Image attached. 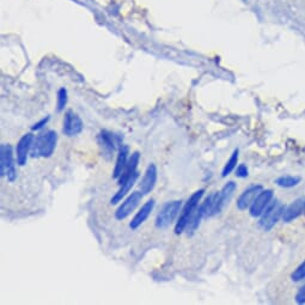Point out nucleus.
<instances>
[{
    "label": "nucleus",
    "instance_id": "obj_1",
    "mask_svg": "<svg viewBox=\"0 0 305 305\" xmlns=\"http://www.w3.org/2000/svg\"><path fill=\"white\" fill-rule=\"evenodd\" d=\"M58 135L54 130H46L33 138L30 155L32 158H48L54 153Z\"/></svg>",
    "mask_w": 305,
    "mask_h": 305
},
{
    "label": "nucleus",
    "instance_id": "obj_2",
    "mask_svg": "<svg viewBox=\"0 0 305 305\" xmlns=\"http://www.w3.org/2000/svg\"><path fill=\"white\" fill-rule=\"evenodd\" d=\"M204 193H205V189H199L197 192L193 194L192 196L187 200L186 205L182 207L181 210L179 220H177L176 226H175V233L180 234L182 233L184 230H186L187 224H188L190 217L193 216V213L195 212V210L199 206V202L201 200V197L204 196Z\"/></svg>",
    "mask_w": 305,
    "mask_h": 305
},
{
    "label": "nucleus",
    "instance_id": "obj_3",
    "mask_svg": "<svg viewBox=\"0 0 305 305\" xmlns=\"http://www.w3.org/2000/svg\"><path fill=\"white\" fill-rule=\"evenodd\" d=\"M181 209H182V201L181 200L166 202L160 209L158 216L156 218V226L158 229H165V227L172 225L176 218L179 217Z\"/></svg>",
    "mask_w": 305,
    "mask_h": 305
},
{
    "label": "nucleus",
    "instance_id": "obj_4",
    "mask_svg": "<svg viewBox=\"0 0 305 305\" xmlns=\"http://www.w3.org/2000/svg\"><path fill=\"white\" fill-rule=\"evenodd\" d=\"M285 212V206L283 204L278 202V201H274V202H270V205L267 207L266 211L262 213L260 219V226L262 227L264 231H269L272 230L276 224L279 222V219L283 217V214Z\"/></svg>",
    "mask_w": 305,
    "mask_h": 305
},
{
    "label": "nucleus",
    "instance_id": "obj_5",
    "mask_svg": "<svg viewBox=\"0 0 305 305\" xmlns=\"http://www.w3.org/2000/svg\"><path fill=\"white\" fill-rule=\"evenodd\" d=\"M0 173L4 177L8 175L9 181L16 180V166L15 160H13V152L12 147L6 144H3L0 147Z\"/></svg>",
    "mask_w": 305,
    "mask_h": 305
},
{
    "label": "nucleus",
    "instance_id": "obj_6",
    "mask_svg": "<svg viewBox=\"0 0 305 305\" xmlns=\"http://www.w3.org/2000/svg\"><path fill=\"white\" fill-rule=\"evenodd\" d=\"M143 193L140 192H133L130 195L127 197V199L123 201L121 205L119 206V209L116 210L115 212V218L117 220H123L126 219L127 217L130 216L132 212H134V210L138 207L140 204V201L143 199Z\"/></svg>",
    "mask_w": 305,
    "mask_h": 305
},
{
    "label": "nucleus",
    "instance_id": "obj_7",
    "mask_svg": "<svg viewBox=\"0 0 305 305\" xmlns=\"http://www.w3.org/2000/svg\"><path fill=\"white\" fill-rule=\"evenodd\" d=\"M273 199V190L272 189H262L259 193V195L256 196V199L254 200V202L251 204L249 207L251 217H261L262 213L266 211L268 206L270 205Z\"/></svg>",
    "mask_w": 305,
    "mask_h": 305
},
{
    "label": "nucleus",
    "instance_id": "obj_8",
    "mask_svg": "<svg viewBox=\"0 0 305 305\" xmlns=\"http://www.w3.org/2000/svg\"><path fill=\"white\" fill-rule=\"evenodd\" d=\"M83 128H84V125L79 115H77L75 112H72V110L66 112L65 117H63V127H62L63 134L67 137L78 135L79 133H82Z\"/></svg>",
    "mask_w": 305,
    "mask_h": 305
},
{
    "label": "nucleus",
    "instance_id": "obj_9",
    "mask_svg": "<svg viewBox=\"0 0 305 305\" xmlns=\"http://www.w3.org/2000/svg\"><path fill=\"white\" fill-rule=\"evenodd\" d=\"M32 142H33V135L31 133L24 134V135L19 139V142L17 144V147H16V159L18 165L23 166L26 164L28 155L30 153V151H31Z\"/></svg>",
    "mask_w": 305,
    "mask_h": 305
},
{
    "label": "nucleus",
    "instance_id": "obj_10",
    "mask_svg": "<svg viewBox=\"0 0 305 305\" xmlns=\"http://www.w3.org/2000/svg\"><path fill=\"white\" fill-rule=\"evenodd\" d=\"M262 186L260 184H255V186H250L249 188H247L244 192L241 194L239 200H237V207L239 210L244 211L249 209L251 204L254 202V200L256 199V196L259 195V193L262 190Z\"/></svg>",
    "mask_w": 305,
    "mask_h": 305
},
{
    "label": "nucleus",
    "instance_id": "obj_11",
    "mask_svg": "<svg viewBox=\"0 0 305 305\" xmlns=\"http://www.w3.org/2000/svg\"><path fill=\"white\" fill-rule=\"evenodd\" d=\"M157 174H158V172H157V166L155 164H150V165L147 166L145 174H144L142 182H140V190H142L144 195L150 194L153 190V188H155L157 182Z\"/></svg>",
    "mask_w": 305,
    "mask_h": 305
},
{
    "label": "nucleus",
    "instance_id": "obj_12",
    "mask_svg": "<svg viewBox=\"0 0 305 305\" xmlns=\"http://www.w3.org/2000/svg\"><path fill=\"white\" fill-rule=\"evenodd\" d=\"M153 207H155V200L153 199H151L147 201V202L144 204V205L142 206V209L139 210V212L134 216L132 222H130V224H129L130 229L132 230L138 229V227L142 225L144 222H145L147 218H149L151 212H152Z\"/></svg>",
    "mask_w": 305,
    "mask_h": 305
},
{
    "label": "nucleus",
    "instance_id": "obj_13",
    "mask_svg": "<svg viewBox=\"0 0 305 305\" xmlns=\"http://www.w3.org/2000/svg\"><path fill=\"white\" fill-rule=\"evenodd\" d=\"M304 205H305V200L303 199H298L296 201H293L289 207L285 209V212L283 214L284 222L290 223L292 222V220L297 219L301 213H304Z\"/></svg>",
    "mask_w": 305,
    "mask_h": 305
},
{
    "label": "nucleus",
    "instance_id": "obj_14",
    "mask_svg": "<svg viewBox=\"0 0 305 305\" xmlns=\"http://www.w3.org/2000/svg\"><path fill=\"white\" fill-rule=\"evenodd\" d=\"M139 160H140V153L139 152H134L132 157L128 159V163H127V165L125 167V170H123L122 175L120 176V179L117 180L119 181V184L121 186V184H123L125 182H127L130 177H132L133 175H135L137 173V167H138V164H139Z\"/></svg>",
    "mask_w": 305,
    "mask_h": 305
},
{
    "label": "nucleus",
    "instance_id": "obj_15",
    "mask_svg": "<svg viewBox=\"0 0 305 305\" xmlns=\"http://www.w3.org/2000/svg\"><path fill=\"white\" fill-rule=\"evenodd\" d=\"M128 153H129L128 146L126 145L120 146L119 155H117V158H116V164H115V167H114L113 177L115 180H119L120 176L122 175L123 170H125L127 163H128Z\"/></svg>",
    "mask_w": 305,
    "mask_h": 305
},
{
    "label": "nucleus",
    "instance_id": "obj_16",
    "mask_svg": "<svg viewBox=\"0 0 305 305\" xmlns=\"http://www.w3.org/2000/svg\"><path fill=\"white\" fill-rule=\"evenodd\" d=\"M234 190H236V183L229 182L223 187V189L220 192H218V207H219V212H222L224 207L226 206V204H229Z\"/></svg>",
    "mask_w": 305,
    "mask_h": 305
},
{
    "label": "nucleus",
    "instance_id": "obj_17",
    "mask_svg": "<svg viewBox=\"0 0 305 305\" xmlns=\"http://www.w3.org/2000/svg\"><path fill=\"white\" fill-rule=\"evenodd\" d=\"M99 139L100 145L103 146V150L108 155H113L116 150V145L119 144V140L116 139V137L113 133L108 132V130H102L99 134Z\"/></svg>",
    "mask_w": 305,
    "mask_h": 305
},
{
    "label": "nucleus",
    "instance_id": "obj_18",
    "mask_svg": "<svg viewBox=\"0 0 305 305\" xmlns=\"http://www.w3.org/2000/svg\"><path fill=\"white\" fill-rule=\"evenodd\" d=\"M205 216H206V207L202 202L200 206H197L195 212L193 213V216L190 217L188 224H187L186 230H187V232H188V234H192L195 232L196 229L200 225V222L202 220V218Z\"/></svg>",
    "mask_w": 305,
    "mask_h": 305
},
{
    "label": "nucleus",
    "instance_id": "obj_19",
    "mask_svg": "<svg viewBox=\"0 0 305 305\" xmlns=\"http://www.w3.org/2000/svg\"><path fill=\"white\" fill-rule=\"evenodd\" d=\"M138 176H139V174L137 173L135 175H133L132 177H130V179L128 181H127V182H125L123 184H121V186H120L119 192H117L115 194V195L113 196V199H112V204H113V205H115V204H119L120 201L122 200V197L126 196L127 193H129V190L132 189V187L134 186V183L137 182V179H138Z\"/></svg>",
    "mask_w": 305,
    "mask_h": 305
},
{
    "label": "nucleus",
    "instance_id": "obj_20",
    "mask_svg": "<svg viewBox=\"0 0 305 305\" xmlns=\"http://www.w3.org/2000/svg\"><path fill=\"white\" fill-rule=\"evenodd\" d=\"M239 155H240V150H239V149H236V150H234L233 152H232V155H231L230 159L226 162L225 166H224L223 173H222V176H223V177L229 176L230 174L232 173L234 169H236L237 163H239V157H240Z\"/></svg>",
    "mask_w": 305,
    "mask_h": 305
},
{
    "label": "nucleus",
    "instance_id": "obj_21",
    "mask_svg": "<svg viewBox=\"0 0 305 305\" xmlns=\"http://www.w3.org/2000/svg\"><path fill=\"white\" fill-rule=\"evenodd\" d=\"M299 182H300V177L290 176V175L281 176V177H279V179H277V181H276V183L278 184V186L284 187V188H291V187L297 186Z\"/></svg>",
    "mask_w": 305,
    "mask_h": 305
},
{
    "label": "nucleus",
    "instance_id": "obj_22",
    "mask_svg": "<svg viewBox=\"0 0 305 305\" xmlns=\"http://www.w3.org/2000/svg\"><path fill=\"white\" fill-rule=\"evenodd\" d=\"M304 279H305V260L297 267V269H294V272L292 273L293 281H300Z\"/></svg>",
    "mask_w": 305,
    "mask_h": 305
},
{
    "label": "nucleus",
    "instance_id": "obj_23",
    "mask_svg": "<svg viewBox=\"0 0 305 305\" xmlns=\"http://www.w3.org/2000/svg\"><path fill=\"white\" fill-rule=\"evenodd\" d=\"M67 105V91L66 89H60L58 91V110L62 112L65 106Z\"/></svg>",
    "mask_w": 305,
    "mask_h": 305
},
{
    "label": "nucleus",
    "instance_id": "obj_24",
    "mask_svg": "<svg viewBox=\"0 0 305 305\" xmlns=\"http://www.w3.org/2000/svg\"><path fill=\"white\" fill-rule=\"evenodd\" d=\"M249 172H248V167L246 164H240L239 166H237L236 169V176L237 177H241V179H244V177H247L249 174H248Z\"/></svg>",
    "mask_w": 305,
    "mask_h": 305
},
{
    "label": "nucleus",
    "instance_id": "obj_25",
    "mask_svg": "<svg viewBox=\"0 0 305 305\" xmlns=\"http://www.w3.org/2000/svg\"><path fill=\"white\" fill-rule=\"evenodd\" d=\"M48 121H49V117H48V116L45 117V119L40 120L39 122H36L35 125H33V126L31 127V130H39V129L43 128V127H45V126L47 125V122H48Z\"/></svg>",
    "mask_w": 305,
    "mask_h": 305
},
{
    "label": "nucleus",
    "instance_id": "obj_26",
    "mask_svg": "<svg viewBox=\"0 0 305 305\" xmlns=\"http://www.w3.org/2000/svg\"><path fill=\"white\" fill-rule=\"evenodd\" d=\"M296 300L298 304H304L305 303V285L301 289L298 291L297 296H296Z\"/></svg>",
    "mask_w": 305,
    "mask_h": 305
},
{
    "label": "nucleus",
    "instance_id": "obj_27",
    "mask_svg": "<svg viewBox=\"0 0 305 305\" xmlns=\"http://www.w3.org/2000/svg\"><path fill=\"white\" fill-rule=\"evenodd\" d=\"M304 214H305V205H304Z\"/></svg>",
    "mask_w": 305,
    "mask_h": 305
}]
</instances>
